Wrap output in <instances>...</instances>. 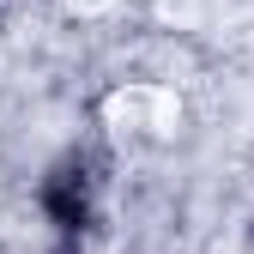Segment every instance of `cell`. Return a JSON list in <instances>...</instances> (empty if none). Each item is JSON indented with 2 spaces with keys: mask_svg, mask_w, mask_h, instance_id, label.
<instances>
[{
  "mask_svg": "<svg viewBox=\"0 0 254 254\" xmlns=\"http://www.w3.org/2000/svg\"><path fill=\"white\" fill-rule=\"evenodd\" d=\"M37 206L49 218V230L67 248H79V236L97 224V176L85 170V157H61V164L37 182Z\"/></svg>",
  "mask_w": 254,
  "mask_h": 254,
  "instance_id": "1",
  "label": "cell"
},
{
  "mask_svg": "<svg viewBox=\"0 0 254 254\" xmlns=\"http://www.w3.org/2000/svg\"><path fill=\"white\" fill-rule=\"evenodd\" d=\"M248 236H254V224H248Z\"/></svg>",
  "mask_w": 254,
  "mask_h": 254,
  "instance_id": "3",
  "label": "cell"
},
{
  "mask_svg": "<svg viewBox=\"0 0 254 254\" xmlns=\"http://www.w3.org/2000/svg\"><path fill=\"white\" fill-rule=\"evenodd\" d=\"M55 254H79V248H67V242H61V248H55Z\"/></svg>",
  "mask_w": 254,
  "mask_h": 254,
  "instance_id": "2",
  "label": "cell"
}]
</instances>
